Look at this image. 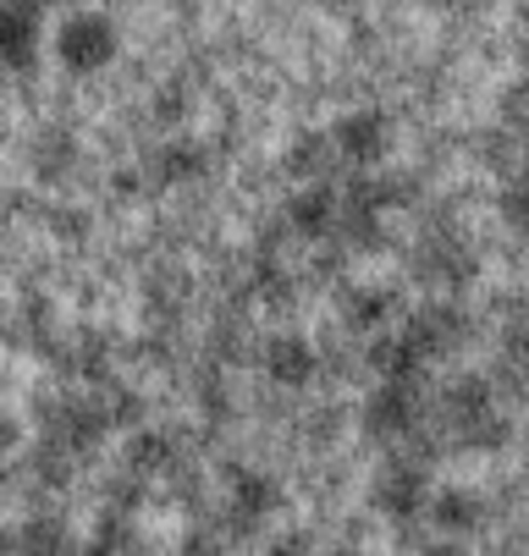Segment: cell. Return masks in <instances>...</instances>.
I'll return each instance as SVG.
<instances>
[{
	"mask_svg": "<svg viewBox=\"0 0 529 556\" xmlns=\"http://www.w3.org/2000/svg\"><path fill=\"white\" fill-rule=\"evenodd\" d=\"M430 513H436V523H441L446 534H469V529L486 518V507H480L469 491H441V496L430 502Z\"/></svg>",
	"mask_w": 529,
	"mask_h": 556,
	"instance_id": "cell-9",
	"label": "cell"
},
{
	"mask_svg": "<svg viewBox=\"0 0 529 556\" xmlns=\"http://www.w3.org/2000/svg\"><path fill=\"white\" fill-rule=\"evenodd\" d=\"M375 507H381L387 518H398V523L419 518L430 507V473H425V463L392 457L381 473H375Z\"/></svg>",
	"mask_w": 529,
	"mask_h": 556,
	"instance_id": "cell-4",
	"label": "cell"
},
{
	"mask_svg": "<svg viewBox=\"0 0 529 556\" xmlns=\"http://www.w3.org/2000/svg\"><path fill=\"white\" fill-rule=\"evenodd\" d=\"M116 50H122V34H116V23H111L105 12H72V17L61 23V34H55V61H61L72 77L105 72V66L116 61Z\"/></svg>",
	"mask_w": 529,
	"mask_h": 556,
	"instance_id": "cell-1",
	"label": "cell"
},
{
	"mask_svg": "<svg viewBox=\"0 0 529 556\" xmlns=\"http://www.w3.org/2000/svg\"><path fill=\"white\" fill-rule=\"evenodd\" d=\"M502 220L513 231H529V177H518V182L502 188Z\"/></svg>",
	"mask_w": 529,
	"mask_h": 556,
	"instance_id": "cell-10",
	"label": "cell"
},
{
	"mask_svg": "<svg viewBox=\"0 0 529 556\" xmlns=\"http://www.w3.org/2000/svg\"><path fill=\"white\" fill-rule=\"evenodd\" d=\"M34 7H72V0H34Z\"/></svg>",
	"mask_w": 529,
	"mask_h": 556,
	"instance_id": "cell-13",
	"label": "cell"
},
{
	"mask_svg": "<svg viewBox=\"0 0 529 556\" xmlns=\"http://www.w3.org/2000/svg\"><path fill=\"white\" fill-rule=\"evenodd\" d=\"M39 45H45V23L34 0H0V66L28 72L39 61Z\"/></svg>",
	"mask_w": 529,
	"mask_h": 556,
	"instance_id": "cell-5",
	"label": "cell"
},
{
	"mask_svg": "<svg viewBox=\"0 0 529 556\" xmlns=\"http://www.w3.org/2000/svg\"><path fill=\"white\" fill-rule=\"evenodd\" d=\"M430 7H480V0H430Z\"/></svg>",
	"mask_w": 529,
	"mask_h": 556,
	"instance_id": "cell-12",
	"label": "cell"
},
{
	"mask_svg": "<svg viewBox=\"0 0 529 556\" xmlns=\"http://www.w3.org/2000/svg\"><path fill=\"white\" fill-rule=\"evenodd\" d=\"M419 425H425L419 386H414L408 375H387V380H381V391H375L369 403H364V430H369L375 441L398 446V441H408Z\"/></svg>",
	"mask_w": 529,
	"mask_h": 556,
	"instance_id": "cell-2",
	"label": "cell"
},
{
	"mask_svg": "<svg viewBox=\"0 0 529 556\" xmlns=\"http://www.w3.org/2000/svg\"><path fill=\"white\" fill-rule=\"evenodd\" d=\"M331 149L342 154L348 166H375V161L387 154V116H375V111H358V116H348V122L337 127Z\"/></svg>",
	"mask_w": 529,
	"mask_h": 556,
	"instance_id": "cell-6",
	"label": "cell"
},
{
	"mask_svg": "<svg viewBox=\"0 0 529 556\" xmlns=\"http://www.w3.org/2000/svg\"><path fill=\"white\" fill-rule=\"evenodd\" d=\"M441 419H446V430L458 435L464 446H491V441L507 435V425L496 419V403H491L486 380H458V386H446Z\"/></svg>",
	"mask_w": 529,
	"mask_h": 556,
	"instance_id": "cell-3",
	"label": "cell"
},
{
	"mask_svg": "<svg viewBox=\"0 0 529 556\" xmlns=\"http://www.w3.org/2000/svg\"><path fill=\"white\" fill-rule=\"evenodd\" d=\"M292 226L298 231H310V237H320V231H331L337 226V215H342V199L331 193V188H310V193H298L292 199Z\"/></svg>",
	"mask_w": 529,
	"mask_h": 556,
	"instance_id": "cell-8",
	"label": "cell"
},
{
	"mask_svg": "<svg viewBox=\"0 0 529 556\" xmlns=\"http://www.w3.org/2000/svg\"><path fill=\"white\" fill-rule=\"evenodd\" d=\"M502 358H507V369L529 386V320H518L513 331H507V342H502Z\"/></svg>",
	"mask_w": 529,
	"mask_h": 556,
	"instance_id": "cell-11",
	"label": "cell"
},
{
	"mask_svg": "<svg viewBox=\"0 0 529 556\" xmlns=\"http://www.w3.org/2000/svg\"><path fill=\"white\" fill-rule=\"evenodd\" d=\"M265 375H270L276 386H310V375H315V348H310L304 337H276V342H265Z\"/></svg>",
	"mask_w": 529,
	"mask_h": 556,
	"instance_id": "cell-7",
	"label": "cell"
}]
</instances>
